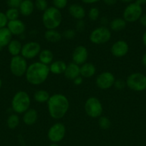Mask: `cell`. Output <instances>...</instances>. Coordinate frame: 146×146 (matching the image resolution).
<instances>
[{
  "label": "cell",
  "instance_id": "cell-1",
  "mask_svg": "<svg viewBox=\"0 0 146 146\" xmlns=\"http://www.w3.org/2000/svg\"><path fill=\"white\" fill-rule=\"evenodd\" d=\"M47 104L49 115L54 120L62 118L70 108L68 98L62 94H54L50 96Z\"/></svg>",
  "mask_w": 146,
  "mask_h": 146
},
{
  "label": "cell",
  "instance_id": "cell-2",
  "mask_svg": "<svg viewBox=\"0 0 146 146\" xmlns=\"http://www.w3.org/2000/svg\"><path fill=\"white\" fill-rule=\"evenodd\" d=\"M50 74L49 66L44 65L38 61L28 66L25 74V78L29 84L38 86L45 82Z\"/></svg>",
  "mask_w": 146,
  "mask_h": 146
},
{
  "label": "cell",
  "instance_id": "cell-3",
  "mask_svg": "<svg viewBox=\"0 0 146 146\" xmlns=\"http://www.w3.org/2000/svg\"><path fill=\"white\" fill-rule=\"evenodd\" d=\"M62 21V15L60 9L54 7H49L43 12L42 21L44 27L49 29H57Z\"/></svg>",
  "mask_w": 146,
  "mask_h": 146
},
{
  "label": "cell",
  "instance_id": "cell-4",
  "mask_svg": "<svg viewBox=\"0 0 146 146\" xmlns=\"http://www.w3.org/2000/svg\"><path fill=\"white\" fill-rule=\"evenodd\" d=\"M31 98L29 95L24 91H19L11 99V108L17 114L24 113L29 109Z\"/></svg>",
  "mask_w": 146,
  "mask_h": 146
},
{
  "label": "cell",
  "instance_id": "cell-5",
  "mask_svg": "<svg viewBox=\"0 0 146 146\" xmlns=\"http://www.w3.org/2000/svg\"><path fill=\"white\" fill-rule=\"evenodd\" d=\"M126 86L131 91L141 92L146 90V76L140 72L133 73L125 80Z\"/></svg>",
  "mask_w": 146,
  "mask_h": 146
},
{
  "label": "cell",
  "instance_id": "cell-6",
  "mask_svg": "<svg viewBox=\"0 0 146 146\" xmlns=\"http://www.w3.org/2000/svg\"><path fill=\"white\" fill-rule=\"evenodd\" d=\"M112 36L111 31L107 27L100 26L92 30L90 34V41L96 45L105 44L108 42Z\"/></svg>",
  "mask_w": 146,
  "mask_h": 146
},
{
  "label": "cell",
  "instance_id": "cell-7",
  "mask_svg": "<svg viewBox=\"0 0 146 146\" xmlns=\"http://www.w3.org/2000/svg\"><path fill=\"white\" fill-rule=\"evenodd\" d=\"M84 111L89 117L92 118H100L103 112L102 103L97 98L94 96L90 97L84 103Z\"/></svg>",
  "mask_w": 146,
  "mask_h": 146
},
{
  "label": "cell",
  "instance_id": "cell-8",
  "mask_svg": "<svg viewBox=\"0 0 146 146\" xmlns=\"http://www.w3.org/2000/svg\"><path fill=\"white\" fill-rule=\"evenodd\" d=\"M142 15V6L135 1L128 4V5L125 8L123 13V18L127 23H134L138 21Z\"/></svg>",
  "mask_w": 146,
  "mask_h": 146
},
{
  "label": "cell",
  "instance_id": "cell-9",
  "mask_svg": "<svg viewBox=\"0 0 146 146\" xmlns=\"http://www.w3.org/2000/svg\"><path fill=\"white\" fill-rule=\"evenodd\" d=\"M28 65L27 60L21 55L11 57L9 63V69L12 75L17 77L25 76Z\"/></svg>",
  "mask_w": 146,
  "mask_h": 146
},
{
  "label": "cell",
  "instance_id": "cell-10",
  "mask_svg": "<svg viewBox=\"0 0 146 146\" xmlns=\"http://www.w3.org/2000/svg\"><path fill=\"white\" fill-rule=\"evenodd\" d=\"M66 134V127L62 123H56L53 124L47 132L49 140L53 143L60 142L64 138Z\"/></svg>",
  "mask_w": 146,
  "mask_h": 146
},
{
  "label": "cell",
  "instance_id": "cell-11",
  "mask_svg": "<svg viewBox=\"0 0 146 146\" xmlns=\"http://www.w3.org/2000/svg\"><path fill=\"white\" fill-rule=\"evenodd\" d=\"M41 46L37 41H29L22 45L21 54L26 60L32 59L38 56L41 51Z\"/></svg>",
  "mask_w": 146,
  "mask_h": 146
},
{
  "label": "cell",
  "instance_id": "cell-12",
  "mask_svg": "<svg viewBox=\"0 0 146 146\" xmlns=\"http://www.w3.org/2000/svg\"><path fill=\"white\" fill-rule=\"evenodd\" d=\"M115 77L110 71H104L97 76L95 80L96 86L102 90H107L114 86Z\"/></svg>",
  "mask_w": 146,
  "mask_h": 146
},
{
  "label": "cell",
  "instance_id": "cell-13",
  "mask_svg": "<svg viewBox=\"0 0 146 146\" xmlns=\"http://www.w3.org/2000/svg\"><path fill=\"white\" fill-rule=\"evenodd\" d=\"M110 51L113 56L116 58H123L128 53L129 45L124 40H118L112 45Z\"/></svg>",
  "mask_w": 146,
  "mask_h": 146
},
{
  "label": "cell",
  "instance_id": "cell-14",
  "mask_svg": "<svg viewBox=\"0 0 146 146\" xmlns=\"http://www.w3.org/2000/svg\"><path fill=\"white\" fill-rule=\"evenodd\" d=\"M72 62L79 66H81L87 62L88 58V51L87 48L82 45H79L73 51L72 54Z\"/></svg>",
  "mask_w": 146,
  "mask_h": 146
},
{
  "label": "cell",
  "instance_id": "cell-15",
  "mask_svg": "<svg viewBox=\"0 0 146 146\" xmlns=\"http://www.w3.org/2000/svg\"><path fill=\"white\" fill-rule=\"evenodd\" d=\"M7 28L9 30L12 36H20L26 31L25 24L20 19L9 21Z\"/></svg>",
  "mask_w": 146,
  "mask_h": 146
},
{
  "label": "cell",
  "instance_id": "cell-16",
  "mask_svg": "<svg viewBox=\"0 0 146 146\" xmlns=\"http://www.w3.org/2000/svg\"><path fill=\"white\" fill-rule=\"evenodd\" d=\"M64 75L67 79L73 81L80 76V66L77 65L74 62L70 63L67 65Z\"/></svg>",
  "mask_w": 146,
  "mask_h": 146
},
{
  "label": "cell",
  "instance_id": "cell-17",
  "mask_svg": "<svg viewBox=\"0 0 146 146\" xmlns=\"http://www.w3.org/2000/svg\"><path fill=\"white\" fill-rule=\"evenodd\" d=\"M69 14L72 17L78 20H82L86 15V11L84 7L78 4H73L69 7Z\"/></svg>",
  "mask_w": 146,
  "mask_h": 146
},
{
  "label": "cell",
  "instance_id": "cell-18",
  "mask_svg": "<svg viewBox=\"0 0 146 146\" xmlns=\"http://www.w3.org/2000/svg\"><path fill=\"white\" fill-rule=\"evenodd\" d=\"M38 113L34 108H29L23 113L22 121L25 125L31 126L34 125L38 120Z\"/></svg>",
  "mask_w": 146,
  "mask_h": 146
},
{
  "label": "cell",
  "instance_id": "cell-19",
  "mask_svg": "<svg viewBox=\"0 0 146 146\" xmlns=\"http://www.w3.org/2000/svg\"><path fill=\"white\" fill-rule=\"evenodd\" d=\"M34 2L32 0H23L19 7L20 14L24 17H29L34 12Z\"/></svg>",
  "mask_w": 146,
  "mask_h": 146
},
{
  "label": "cell",
  "instance_id": "cell-20",
  "mask_svg": "<svg viewBox=\"0 0 146 146\" xmlns=\"http://www.w3.org/2000/svg\"><path fill=\"white\" fill-rule=\"evenodd\" d=\"M96 74V67L90 62H86L80 66V76L82 78H89L94 76Z\"/></svg>",
  "mask_w": 146,
  "mask_h": 146
},
{
  "label": "cell",
  "instance_id": "cell-21",
  "mask_svg": "<svg viewBox=\"0 0 146 146\" xmlns=\"http://www.w3.org/2000/svg\"><path fill=\"white\" fill-rule=\"evenodd\" d=\"M67 64L62 60H56L54 61L50 66V71L52 74L54 75H60V74H64L67 68Z\"/></svg>",
  "mask_w": 146,
  "mask_h": 146
},
{
  "label": "cell",
  "instance_id": "cell-22",
  "mask_svg": "<svg viewBox=\"0 0 146 146\" xmlns=\"http://www.w3.org/2000/svg\"><path fill=\"white\" fill-rule=\"evenodd\" d=\"M39 61L44 65L50 66L54 61V54L50 49H42L38 56Z\"/></svg>",
  "mask_w": 146,
  "mask_h": 146
},
{
  "label": "cell",
  "instance_id": "cell-23",
  "mask_svg": "<svg viewBox=\"0 0 146 146\" xmlns=\"http://www.w3.org/2000/svg\"><path fill=\"white\" fill-rule=\"evenodd\" d=\"M44 38L50 43H57L62 38V34L57 29H49L44 32Z\"/></svg>",
  "mask_w": 146,
  "mask_h": 146
},
{
  "label": "cell",
  "instance_id": "cell-24",
  "mask_svg": "<svg viewBox=\"0 0 146 146\" xmlns=\"http://www.w3.org/2000/svg\"><path fill=\"white\" fill-rule=\"evenodd\" d=\"M12 40V34L7 28L0 29V48L7 46L10 41Z\"/></svg>",
  "mask_w": 146,
  "mask_h": 146
},
{
  "label": "cell",
  "instance_id": "cell-25",
  "mask_svg": "<svg viewBox=\"0 0 146 146\" xmlns=\"http://www.w3.org/2000/svg\"><path fill=\"white\" fill-rule=\"evenodd\" d=\"M7 47L8 52L12 56H19L21 54L22 44L19 40L12 39Z\"/></svg>",
  "mask_w": 146,
  "mask_h": 146
},
{
  "label": "cell",
  "instance_id": "cell-26",
  "mask_svg": "<svg viewBox=\"0 0 146 146\" xmlns=\"http://www.w3.org/2000/svg\"><path fill=\"white\" fill-rule=\"evenodd\" d=\"M127 25V22L123 18H115L110 22V28L113 31H120L125 29Z\"/></svg>",
  "mask_w": 146,
  "mask_h": 146
},
{
  "label": "cell",
  "instance_id": "cell-27",
  "mask_svg": "<svg viewBox=\"0 0 146 146\" xmlns=\"http://www.w3.org/2000/svg\"><path fill=\"white\" fill-rule=\"evenodd\" d=\"M50 98L49 92L46 90L40 89L36 91L34 94V99L36 102L39 104H44L47 103Z\"/></svg>",
  "mask_w": 146,
  "mask_h": 146
},
{
  "label": "cell",
  "instance_id": "cell-28",
  "mask_svg": "<svg viewBox=\"0 0 146 146\" xmlns=\"http://www.w3.org/2000/svg\"><path fill=\"white\" fill-rule=\"evenodd\" d=\"M20 118L18 114L12 113L9 115L7 120V125L9 129H14L19 125Z\"/></svg>",
  "mask_w": 146,
  "mask_h": 146
},
{
  "label": "cell",
  "instance_id": "cell-29",
  "mask_svg": "<svg viewBox=\"0 0 146 146\" xmlns=\"http://www.w3.org/2000/svg\"><path fill=\"white\" fill-rule=\"evenodd\" d=\"M5 15L8 21H13V20L19 19L20 13L19 11V9L9 8L6 11Z\"/></svg>",
  "mask_w": 146,
  "mask_h": 146
},
{
  "label": "cell",
  "instance_id": "cell-30",
  "mask_svg": "<svg viewBox=\"0 0 146 146\" xmlns=\"http://www.w3.org/2000/svg\"><path fill=\"white\" fill-rule=\"evenodd\" d=\"M98 125L101 129L107 130L111 126V121L107 117L100 116L98 118Z\"/></svg>",
  "mask_w": 146,
  "mask_h": 146
},
{
  "label": "cell",
  "instance_id": "cell-31",
  "mask_svg": "<svg viewBox=\"0 0 146 146\" xmlns=\"http://www.w3.org/2000/svg\"><path fill=\"white\" fill-rule=\"evenodd\" d=\"M89 19L91 21H97L100 17V10L97 7H92L87 13Z\"/></svg>",
  "mask_w": 146,
  "mask_h": 146
},
{
  "label": "cell",
  "instance_id": "cell-32",
  "mask_svg": "<svg viewBox=\"0 0 146 146\" xmlns=\"http://www.w3.org/2000/svg\"><path fill=\"white\" fill-rule=\"evenodd\" d=\"M34 7L37 10L44 12L48 8V2L47 0H35L34 1Z\"/></svg>",
  "mask_w": 146,
  "mask_h": 146
},
{
  "label": "cell",
  "instance_id": "cell-33",
  "mask_svg": "<svg viewBox=\"0 0 146 146\" xmlns=\"http://www.w3.org/2000/svg\"><path fill=\"white\" fill-rule=\"evenodd\" d=\"M53 7L61 10L67 6L68 0H52Z\"/></svg>",
  "mask_w": 146,
  "mask_h": 146
},
{
  "label": "cell",
  "instance_id": "cell-34",
  "mask_svg": "<svg viewBox=\"0 0 146 146\" xmlns=\"http://www.w3.org/2000/svg\"><path fill=\"white\" fill-rule=\"evenodd\" d=\"M76 36V31H74L72 29H66L65 31L63 32L62 34V37H64V38L67 40H72Z\"/></svg>",
  "mask_w": 146,
  "mask_h": 146
},
{
  "label": "cell",
  "instance_id": "cell-35",
  "mask_svg": "<svg viewBox=\"0 0 146 146\" xmlns=\"http://www.w3.org/2000/svg\"><path fill=\"white\" fill-rule=\"evenodd\" d=\"M113 86L118 91H121V90L124 89L125 87L126 86V83L122 78H118V79H115Z\"/></svg>",
  "mask_w": 146,
  "mask_h": 146
},
{
  "label": "cell",
  "instance_id": "cell-36",
  "mask_svg": "<svg viewBox=\"0 0 146 146\" xmlns=\"http://www.w3.org/2000/svg\"><path fill=\"white\" fill-rule=\"evenodd\" d=\"M23 0H7V4L9 8L19 9Z\"/></svg>",
  "mask_w": 146,
  "mask_h": 146
},
{
  "label": "cell",
  "instance_id": "cell-37",
  "mask_svg": "<svg viewBox=\"0 0 146 146\" xmlns=\"http://www.w3.org/2000/svg\"><path fill=\"white\" fill-rule=\"evenodd\" d=\"M8 19L5 15V13L0 11V29L7 27L8 24Z\"/></svg>",
  "mask_w": 146,
  "mask_h": 146
},
{
  "label": "cell",
  "instance_id": "cell-38",
  "mask_svg": "<svg viewBox=\"0 0 146 146\" xmlns=\"http://www.w3.org/2000/svg\"><path fill=\"white\" fill-rule=\"evenodd\" d=\"M84 27H85V24L83 21V20H78L77 24H76V29H77V31H82L84 29Z\"/></svg>",
  "mask_w": 146,
  "mask_h": 146
},
{
  "label": "cell",
  "instance_id": "cell-39",
  "mask_svg": "<svg viewBox=\"0 0 146 146\" xmlns=\"http://www.w3.org/2000/svg\"><path fill=\"white\" fill-rule=\"evenodd\" d=\"M72 81H73V83H74V85L80 86L83 83V78L81 76H80L77 77L75 79L73 80Z\"/></svg>",
  "mask_w": 146,
  "mask_h": 146
},
{
  "label": "cell",
  "instance_id": "cell-40",
  "mask_svg": "<svg viewBox=\"0 0 146 146\" xmlns=\"http://www.w3.org/2000/svg\"><path fill=\"white\" fill-rule=\"evenodd\" d=\"M139 21H140V23L141 24L142 26H143L144 27H146V14H143V15L141 16Z\"/></svg>",
  "mask_w": 146,
  "mask_h": 146
},
{
  "label": "cell",
  "instance_id": "cell-41",
  "mask_svg": "<svg viewBox=\"0 0 146 146\" xmlns=\"http://www.w3.org/2000/svg\"><path fill=\"white\" fill-rule=\"evenodd\" d=\"M103 2L107 6H113L117 3V0H102Z\"/></svg>",
  "mask_w": 146,
  "mask_h": 146
},
{
  "label": "cell",
  "instance_id": "cell-42",
  "mask_svg": "<svg viewBox=\"0 0 146 146\" xmlns=\"http://www.w3.org/2000/svg\"><path fill=\"white\" fill-rule=\"evenodd\" d=\"M100 0H81L82 2H83L84 4H95V3L98 2Z\"/></svg>",
  "mask_w": 146,
  "mask_h": 146
},
{
  "label": "cell",
  "instance_id": "cell-43",
  "mask_svg": "<svg viewBox=\"0 0 146 146\" xmlns=\"http://www.w3.org/2000/svg\"><path fill=\"white\" fill-rule=\"evenodd\" d=\"M100 23H101L102 26L106 27V24H108V19L105 17H103L100 19Z\"/></svg>",
  "mask_w": 146,
  "mask_h": 146
},
{
  "label": "cell",
  "instance_id": "cell-44",
  "mask_svg": "<svg viewBox=\"0 0 146 146\" xmlns=\"http://www.w3.org/2000/svg\"><path fill=\"white\" fill-rule=\"evenodd\" d=\"M141 62L142 64H143V65L145 67H146V52L145 53V54L143 55V56H142Z\"/></svg>",
  "mask_w": 146,
  "mask_h": 146
},
{
  "label": "cell",
  "instance_id": "cell-45",
  "mask_svg": "<svg viewBox=\"0 0 146 146\" xmlns=\"http://www.w3.org/2000/svg\"><path fill=\"white\" fill-rule=\"evenodd\" d=\"M142 40H143V44H144L145 46L146 47V31L143 33V37H142Z\"/></svg>",
  "mask_w": 146,
  "mask_h": 146
},
{
  "label": "cell",
  "instance_id": "cell-46",
  "mask_svg": "<svg viewBox=\"0 0 146 146\" xmlns=\"http://www.w3.org/2000/svg\"><path fill=\"white\" fill-rule=\"evenodd\" d=\"M135 2L142 6L146 4V0H135Z\"/></svg>",
  "mask_w": 146,
  "mask_h": 146
},
{
  "label": "cell",
  "instance_id": "cell-47",
  "mask_svg": "<svg viewBox=\"0 0 146 146\" xmlns=\"http://www.w3.org/2000/svg\"><path fill=\"white\" fill-rule=\"evenodd\" d=\"M122 2H124V3H127V4H130V3L133 2L134 0H120Z\"/></svg>",
  "mask_w": 146,
  "mask_h": 146
},
{
  "label": "cell",
  "instance_id": "cell-48",
  "mask_svg": "<svg viewBox=\"0 0 146 146\" xmlns=\"http://www.w3.org/2000/svg\"><path fill=\"white\" fill-rule=\"evenodd\" d=\"M1 86H2V81H1V78H0V89H1Z\"/></svg>",
  "mask_w": 146,
  "mask_h": 146
},
{
  "label": "cell",
  "instance_id": "cell-49",
  "mask_svg": "<svg viewBox=\"0 0 146 146\" xmlns=\"http://www.w3.org/2000/svg\"><path fill=\"white\" fill-rule=\"evenodd\" d=\"M50 146H59V145H57V143H52V144H51Z\"/></svg>",
  "mask_w": 146,
  "mask_h": 146
}]
</instances>
